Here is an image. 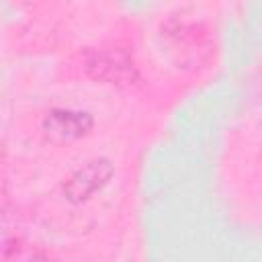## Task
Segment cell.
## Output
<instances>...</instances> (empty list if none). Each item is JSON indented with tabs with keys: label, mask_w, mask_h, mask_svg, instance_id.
<instances>
[{
	"label": "cell",
	"mask_w": 262,
	"mask_h": 262,
	"mask_svg": "<svg viewBox=\"0 0 262 262\" xmlns=\"http://www.w3.org/2000/svg\"><path fill=\"white\" fill-rule=\"evenodd\" d=\"M162 47L178 66H196L211 51V37L201 23L168 18L160 29Z\"/></svg>",
	"instance_id": "cell-1"
},
{
	"label": "cell",
	"mask_w": 262,
	"mask_h": 262,
	"mask_svg": "<svg viewBox=\"0 0 262 262\" xmlns=\"http://www.w3.org/2000/svg\"><path fill=\"white\" fill-rule=\"evenodd\" d=\"M113 176V164L104 158H96L80 166L63 182V194L70 203H86L100 192Z\"/></svg>",
	"instance_id": "cell-2"
},
{
	"label": "cell",
	"mask_w": 262,
	"mask_h": 262,
	"mask_svg": "<svg viewBox=\"0 0 262 262\" xmlns=\"http://www.w3.org/2000/svg\"><path fill=\"white\" fill-rule=\"evenodd\" d=\"M92 117L78 108H53L43 119V133L55 143L82 139L92 129Z\"/></svg>",
	"instance_id": "cell-3"
},
{
	"label": "cell",
	"mask_w": 262,
	"mask_h": 262,
	"mask_svg": "<svg viewBox=\"0 0 262 262\" xmlns=\"http://www.w3.org/2000/svg\"><path fill=\"white\" fill-rule=\"evenodd\" d=\"M88 70L94 74V78L98 80H106V82H127L129 78H133V61L121 53V51H98L88 59Z\"/></svg>",
	"instance_id": "cell-4"
},
{
	"label": "cell",
	"mask_w": 262,
	"mask_h": 262,
	"mask_svg": "<svg viewBox=\"0 0 262 262\" xmlns=\"http://www.w3.org/2000/svg\"><path fill=\"white\" fill-rule=\"evenodd\" d=\"M18 262H57V260H51L49 256L39 254V252H29V254L20 256V258H18Z\"/></svg>",
	"instance_id": "cell-5"
},
{
	"label": "cell",
	"mask_w": 262,
	"mask_h": 262,
	"mask_svg": "<svg viewBox=\"0 0 262 262\" xmlns=\"http://www.w3.org/2000/svg\"><path fill=\"white\" fill-rule=\"evenodd\" d=\"M258 80H260V88H262V72H260V78Z\"/></svg>",
	"instance_id": "cell-6"
}]
</instances>
